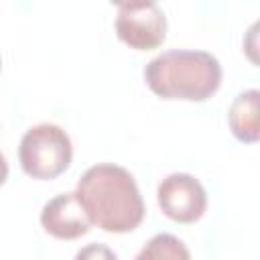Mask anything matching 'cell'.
<instances>
[{
  "label": "cell",
  "mask_w": 260,
  "mask_h": 260,
  "mask_svg": "<svg viewBox=\"0 0 260 260\" xmlns=\"http://www.w3.org/2000/svg\"><path fill=\"white\" fill-rule=\"evenodd\" d=\"M144 81L162 100L205 102L219 89L221 65L207 51L173 49L146 63Z\"/></svg>",
  "instance_id": "cell-2"
},
{
  "label": "cell",
  "mask_w": 260,
  "mask_h": 260,
  "mask_svg": "<svg viewBox=\"0 0 260 260\" xmlns=\"http://www.w3.org/2000/svg\"><path fill=\"white\" fill-rule=\"evenodd\" d=\"M73 146L69 134L57 124H37L24 132L18 146L22 171L39 181L55 179L71 165Z\"/></svg>",
  "instance_id": "cell-3"
},
{
  "label": "cell",
  "mask_w": 260,
  "mask_h": 260,
  "mask_svg": "<svg viewBox=\"0 0 260 260\" xmlns=\"http://www.w3.org/2000/svg\"><path fill=\"white\" fill-rule=\"evenodd\" d=\"M116 35L130 49H156L167 37V16L152 0L122 2L116 14Z\"/></svg>",
  "instance_id": "cell-4"
},
{
  "label": "cell",
  "mask_w": 260,
  "mask_h": 260,
  "mask_svg": "<svg viewBox=\"0 0 260 260\" xmlns=\"http://www.w3.org/2000/svg\"><path fill=\"white\" fill-rule=\"evenodd\" d=\"M158 207L167 217L179 223L197 221L207 207L205 187L189 173H173L158 183Z\"/></svg>",
  "instance_id": "cell-5"
},
{
  "label": "cell",
  "mask_w": 260,
  "mask_h": 260,
  "mask_svg": "<svg viewBox=\"0 0 260 260\" xmlns=\"http://www.w3.org/2000/svg\"><path fill=\"white\" fill-rule=\"evenodd\" d=\"M6 177H8V162H6L4 154L0 152V185L6 183Z\"/></svg>",
  "instance_id": "cell-10"
},
{
  "label": "cell",
  "mask_w": 260,
  "mask_h": 260,
  "mask_svg": "<svg viewBox=\"0 0 260 260\" xmlns=\"http://www.w3.org/2000/svg\"><path fill=\"white\" fill-rule=\"evenodd\" d=\"M134 260H191V254L177 236L156 234L142 246Z\"/></svg>",
  "instance_id": "cell-8"
},
{
  "label": "cell",
  "mask_w": 260,
  "mask_h": 260,
  "mask_svg": "<svg viewBox=\"0 0 260 260\" xmlns=\"http://www.w3.org/2000/svg\"><path fill=\"white\" fill-rule=\"evenodd\" d=\"M75 195L89 221L110 234H126L140 225L144 201L130 171L120 165L100 162L77 181Z\"/></svg>",
  "instance_id": "cell-1"
},
{
  "label": "cell",
  "mask_w": 260,
  "mask_h": 260,
  "mask_svg": "<svg viewBox=\"0 0 260 260\" xmlns=\"http://www.w3.org/2000/svg\"><path fill=\"white\" fill-rule=\"evenodd\" d=\"M0 69H2V59H0Z\"/></svg>",
  "instance_id": "cell-11"
},
{
  "label": "cell",
  "mask_w": 260,
  "mask_h": 260,
  "mask_svg": "<svg viewBox=\"0 0 260 260\" xmlns=\"http://www.w3.org/2000/svg\"><path fill=\"white\" fill-rule=\"evenodd\" d=\"M75 260H116V254L106 244H87L75 254Z\"/></svg>",
  "instance_id": "cell-9"
},
{
  "label": "cell",
  "mask_w": 260,
  "mask_h": 260,
  "mask_svg": "<svg viewBox=\"0 0 260 260\" xmlns=\"http://www.w3.org/2000/svg\"><path fill=\"white\" fill-rule=\"evenodd\" d=\"M258 102H260V91L258 89H246V91L238 93L230 106V112H228L230 130L242 142H256L258 140V134H260Z\"/></svg>",
  "instance_id": "cell-7"
},
{
  "label": "cell",
  "mask_w": 260,
  "mask_h": 260,
  "mask_svg": "<svg viewBox=\"0 0 260 260\" xmlns=\"http://www.w3.org/2000/svg\"><path fill=\"white\" fill-rule=\"evenodd\" d=\"M41 225L53 238L75 240L89 232L91 221L73 191V193H61L43 205Z\"/></svg>",
  "instance_id": "cell-6"
}]
</instances>
